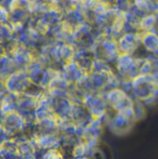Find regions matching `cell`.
I'll return each mask as SVG.
<instances>
[{"label": "cell", "mask_w": 158, "mask_h": 159, "mask_svg": "<svg viewBox=\"0 0 158 159\" xmlns=\"http://www.w3.org/2000/svg\"><path fill=\"white\" fill-rule=\"evenodd\" d=\"M115 63L116 71L125 80L131 81L139 74L140 61L132 54H120Z\"/></svg>", "instance_id": "1"}, {"label": "cell", "mask_w": 158, "mask_h": 159, "mask_svg": "<svg viewBox=\"0 0 158 159\" xmlns=\"http://www.w3.org/2000/svg\"><path fill=\"white\" fill-rule=\"evenodd\" d=\"M117 45L120 54H128L133 55L139 49L141 43V34L127 33L121 36L117 40Z\"/></svg>", "instance_id": "2"}, {"label": "cell", "mask_w": 158, "mask_h": 159, "mask_svg": "<svg viewBox=\"0 0 158 159\" xmlns=\"http://www.w3.org/2000/svg\"><path fill=\"white\" fill-rule=\"evenodd\" d=\"M141 43L147 51L156 52L158 51V35L152 30L143 32L141 34Z\"/></svg>", "instance_id": "3"}]
</instances>
